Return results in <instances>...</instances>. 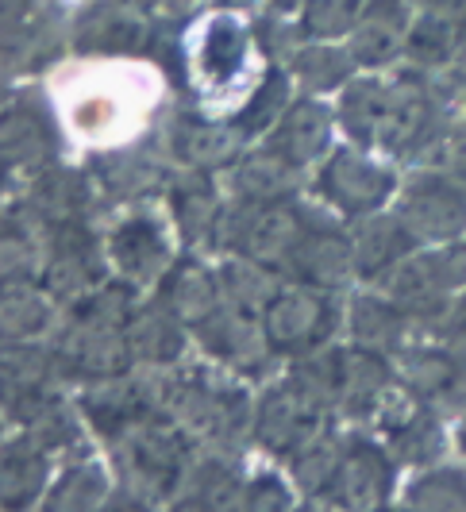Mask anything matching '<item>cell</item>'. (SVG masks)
<instances>
[{"label": "cell", "instance_id": "6da1fadb", "mask_svg": "<svg viewBox=\"0 0 466 512\" xmlns=\"http://www.w3.org/2000/svg\"><path fill=\"white\" fill-rule=\"evenodd\" d=\"M336 120L343 135L363 151L393 162L436 166L451 151L455 97L440 81L413 66L366 70L339 89Z\"/></svg>", "mask_w": 466, "mask_h": 512}, {"label": "cell", "instance_id": "7a4b0ae2", "mask_svg": "<svg viewBox=\"0 0 466 512\" xmlns=\"http://www.w3.org/2000/svg\"><path fill=\"white\" fill-rule=\"evenodd\" d=\"M262 51H266L262 35L255 39L251 24L239 12L220 8V12H208L205 20H197L189 31L185 74L205 101H228V97L247 101L251 89L266 74V66H259Z\"/></svg>", "mask_w": 466, "mask_h": 512}, {"label": "cell", "instance_id": "3957f363", "mask_svg": "<svg viewBox=\"0 0 466 512\" xmlns=\"http://www.w3.org/2000/svg\"><path fill=\"white\" fill-rule=\"evenodd\" d=\"M401 174L386 154L363 151V147H339L332 151L312 178L316 201L328 208L336 220H366L374 212H386L397 201Z\"/></svg>", "mask_w": 466, "mask_h": 512}, {"label": "cell", "instance_id": "277c9868", "mask_svg": "<svg viewBox=\"0 0 466 512\" xmlns=\"http://www.w3.org/2000/svg\"><path fill=\"white\" fill-rule=\"evenodd\" d=\"M320 220V212L301 205L297 197L282 201H239V205L220 220V243L235 258H251L266 270L282 274L293 247L301 243V235Z\"/></svg>", "mask_w": 466, "mask_h": 512}, {"label": "cell", "instance_id": "5b68a950", "mask_svg": "<svg viewBox=\"0 0 466 512\" xmlns=\"http://www.w3.org/2000/svg\"><path fill=\"white\" fill-rule=\"evenodd\" d=\"M262 335L266 347L278 359H309L316 351L332 347L343 308L336 301V289H320L305 282H282L274 297L262 308Z\"/></svg>", "mask_w": 466, "mask_h": 512}, {"label": "cell", "instance_id": "8992f818", "mask_svg": "<svg viewBox=\"0 0 466 512\" xmlns=\"http://www.w3.org/2000/svg\"><path fill=\"white\" fill-rule=\"evenodd\" d=\"M166 405L182 420V428L216 447H232L255 424V409L247 401V389L235 382V370L232 374L189 370L174 385H166Z\"/></svg>", "mask_w": 466, "mask_h": 512}, {"label": "cell", "instance_id": "52a82bcc", "mask_svg": "<svg viewBox=\"0 0 466 512\" xmlns=\"http://www.w3.org/2000/svg\"><path fill=\"white\" fill-rule=\"evenodd\" d=\"M393 216L409 228L420 247H443L466 239V178L447 166H416V174L393 201Z\"/></svg>", "mask_w": 466, "mask_h": 512}, {"label": "cell", "instance_id": "ba28073f", "mask_svg": "<svg viewBox=\"0 0 466 512\" xmlns=\"http://www.w3.org/2000/svg\"><path fill=\"white\" fill-rule=\"evenodd\" d=\"M370 424L378 428V439L389 447V455L409 470H424V466L443 462L451 443H455L447 436L443 412L428 401H420L401 382L386 393V401L378 405Z\"/></svg>", "mask_w": 466, "mask_h": 512}, {"label": "cell", "instance_id": "9c48e42d", "mask_svg": "<svg viewBox=\"0 0 466 512\" xmlns=\"http://www.w3.org/2000/svg\"><path fill=\"white\" fill-rule=\"evenodd\" d=\"M397 466L401 462L389 455V447L382 439H339L336 470H332L328 486L320 489L316 501L320 505H336V509H382V505H389V497L397 489Z\"/></svg>", "mask_w": 466, "mask_h": 512}, {"label": "cell", "instance_id": "30bf717a", "mask_svg": "<svg viewBox=\"0 0 466 512\" xmlns=\"http://www.w3.org/2000/svg\"><path fill=\"white\" fill-rule=\"evenodd\" d=\"M397 382L443 416H466V351L436 335H416L393 355Z\"/></svg>", "mask_w": 466, "mask_h": 512}, {"label": "cell", "instance_id": "8fae6325", "mask_svg": "<svg viewBox=\"0 0 466 512\" xmlns=\"http://www.w3.org/2000/svg\"><path fill=\"white\" fill-rule=\"evenodd\" d=\"M124 474L139 497H170L189 474V443L170 420H147L124 443Z\"/></svg>", "mask_w": 466, "mask_h": 512}, {"label": "cell", "instance_id": "7c38bea8", "mask_svg": "<svg viewBox=\"0 0 466 512\" xmlns=\"http://www.w3.org/2000/svg\"><path fill=\"white\" fill-rule=\"evenodd\" d=\"M155 47V20L131 0H93L74 20V51L97 58H135Z\"/></svg>", "mask_w": 466, "mask_h": 512}, {"label": "cell", "instance_id": "4fadbf2b", "mask_svg": "<svg viewBox=\"0 0 466 512\" xmlns=\"http://www.w3.org/2000/svg\"><path fill=\"white\" fill-rule=\"evenodd\" d=\"M108 251H101L97 231L85 224V216L74 224L51 231V255L43 266V285L54 301H81L104 285Z\"/></svg>", "mask_w": 466, "mask_h": 512}, {"label": "cell", "instance_id": "5bb4252c", "mask_svg": "<svg viewBox=\"0 0 466 512\" xmlns=\"http://www.w3.org/2000/svg\"><path fill=\"white\" fill-rule=\"evenodd\" d=\"M413 0H366L343 47L351 51L359 70H389L405 62V43L413 27Z\"/></svg>", "mask_w": 466, "mask_h": 512}, {"label": "cell", "instance_id": "9a60e30c", "mask_svg": "<svg viewBox=\"0 0 466 512\" xmlns=\"http://www.w3.org/2000/svg\"><path fill=\"white\" fill-rule=\"evenodd\" d=\"M58 58V31L43 0H0V70L27 74Z\"/></svg>", "mask_w": 466, "mask_h": 512}, {"label": "cell", "instance_id": "2e32d148", "mask_svg": "<svg viewBox=\"0 0 466 512\" xmlns=\"http://www.w3.org/2000/svg\"><path fill=\"white\" fill-rule=\"evenodd\" d=\"M336 112L320 101L316 93H305L297 101H289L282 120L270 128L266 147L282 154L285 162H293L297 170L320 166L332 154V131H336Z\"/></svg>", "mask_w": 466, "mask_h": 512}, {"label": "cell", "instance_id": "e0dca14e", "mask_svg": "<svg viewBox=\"0 0 466 512\" xmlns=\"http://www.w3.org/2000/svg\"><path fill=\"white\" fill-rule=\"evenodd\" d=\"M282 278L320 285V289H343L347 282H355L351 231H343L339 224H332L328 216H320V220L301 235V243L293 247Z\"/></svg>", "mask_w": 466, "mask_h": 512}, {"label": "cell", "instance_id": "ac0fdd59", "mask_svg": "<svg viewBox=\"0 0 466 512\" xmlns=\"http://www.w3.org/2000/svg\"><path fill=\"white\" fill-rule=\"evenodd\" d=\"M0 154L12 170H47L58 158V128L39 93H24L0 112Z\"/></svg>", "mask_w": 466, "mask_h": 512}, {"label": "cell", "instance_id": "d6986e66", "mask_svg": "<svg viewBox=\"0 0 466 512\" xmlns=\"http://www.w3.org/2000/svg\"><path fill=\"white\" fill-rule=\"evenodd\" d=\"M416 243L409 228L393 216V212H374L366 220L351 224V255H355V278L363 285H382L413 255Z\"/></svg>", "mask_w": 466, "mask_h": 512}, {"label": "cell", "instance_id": "ffe728a7", "mask_svg": "<svg viewBox=\"0 0 466 512\" xmlns=\"http://www.w3.org/2000/svg\"><path fill=\"white\" fill-rule=\"evenodd\" d=\"M108 258L131 285H151L170 270V235L151 216L124 220L108 235Z\"/></svg>", "mask_w": 466, "mask_h": 512}, {"label": "cell", "instance_id": "44dd1931", "mask_svg": "<svg viewBox=\"0 0 466 512\" xmlns=\"http://www.w3.org/2000/svg\"><path fill=\"white\" fill-rule=\"evenodd\" d=\"M81 412H85V420H89L104 439H112V443H124L135 428H143L147 420L158 416L155 401L147 397V389L139 382H128L124 374L104 378V385H97L93 393H85Z\"/></svg>", "mask_w": 466, "mask_h": 512}, {"label": "cell", "instance_id": "7402d4cb", "mask_svg": "<svg viewBox=\"0 0 466 512\" xmlns=\"http://www.w3.org/2000/svg\"><path fill=\"white\" fill-rule=\"evenodd\" d=\"M347 332L351 343H363L370 351H382V355H397L409 339H416V324L409 320V312L389 297L386 289H366L359 297H351L347 305Z\"/></svg>", "mask_w": 466, "mask_h": 512}, {"label": "cell", "instance_id": "603a6c76", "mask_svg": "<svg viewBox=\"0 0 466 512\" xmlns=\"http://www.w3.org/2000/svg\"><path fill=\"white\" fill-rule=\"evenodd\" d=\"M54 297L51 289L27 270L0 274V339L4 343H35L39 335L51 332Z\"/></svg>", "mask_w": 466, "mask_h": 512}, {"label": "cell", "instance_id": "cb8c5ba5", "mask_svg": "<svg viewBox=\"0 0 466 512\" xmlns=\"http://www.w3.org/2000/svg\"><path fill=\"white\" fill-rule=\"evenodd\" d=\"M247 139L235 131V124H212V120H201V116H178L174 128H170V154L193 166V170H220V166H232L239 147Z\"/></svg>", "mask_w": 466, "mask_h": 512}, {"label": "cell", "instance_id": "d4e9b609", "mask_svg": "<svg viewBox=\"0 0 466 512\" xmlns=\"http://www.w3.org/2000/svg\"><path fill=\"white\" fill-rule=\"evenodd\" d=\"M51 451L31 436H20L0 447V509H27L47 493Z\"/></svg>", "mask_w": 466, "mask_h": 512}, {"label": "cell", "instance_id": "484cf974", "mask_svg": "<svg viewBox=\"0 0 466 512\" xmlns=\"http://www.w3.org/2000/svg\"><path fill=\"white\" fill-rule=\"evenodd\" d=\"M89 197H93V185L81 174L66 170V166H47L39 174V181L31 185V193H27V216L54 231L62 224L81 220Z\"/></svg>", "mask_w": 466, "mask_h": 512}, {"label": "cell", "instance_id": "4316f807", "mask_svg": "<svg viewBox=\"0 0 466 512\" xmlns=\"http://www.w3.org/2000/svg\"><path fill=\"white\" fill-rule=\"evenodd\" d=\"M162 305L170 308L182 324H201L216 308L224 305V289L216 282V274H208L201 262L182 258L178 266L166 270L162 278Z\"/></svg>", "mask_w": 466, "mask_h": 512}, {"label": "cell", "instance_id": "83f0119b", "mask_svg": "<svg viewBox=\"0 0 466 512\" xmlns=\"http://www.w3.org/2000/svg\"><path fill=\"white\" fill-rule=\"evenodd\" d=\"M285 70L289 77L305 89V93H336L343 89L351 77H355V58L347 47H339V43H320V39H305V43H297L293 51L285 54Z\"/></svg>", "mask_w": 466, "mask_h": 512}, {"label": "cell", "instance_id": "f1b7e54d", "mask_svg": "<svg viewBox=\"0 0 466 512\" xmlns=\"http://www.w3.org/2000/svg\"><path fill=\"white\" fill-rule=\"evenodd\" d=\"M459 31H463V20H459V16H447V12L420 8V4H416L413 27H409V43H405V66L440 77L443 70H447V62H451V54H455Z\"/></svg>", "mask_w": 466, "mask_h": 512}, {"label": "cell", "instance_id": "f546056e", "mask_svg": "<svg viewBox=\"0 0 466 512\" xmlns=\"http://www.w3.org/2000/svg\"><path fill=\"white\" fill-rule=\"evenodd\" d=\"M131 359L147 362V366H170L185 351L182 320L166 305L158 308H135L128 324Z\"/></svg>", "mask_w": 466, "mask_h": 512}, {"label": "cell", "instance_id": "4dcf8cb0", "mask_svg": "<svg viewBox=\"0 0 466 512\" xmlns=\"http://www.w3.org/2000/svg\"><path fill=\"white\" fill-rule=\"evenodd\" d=\"M301 174L305 170H297L293 162H285L282 154H274L262 143V151L247 154L235 166V189H239V201H282V197H297Z\"/></svg>", "mask_w": 466, "mask_h": 512}, {"label": "cell", "instance_id": "1f68e13d", "mask_svg": "<svg viewBox=\"0 0 466 512\" xmlns=\"http://www.w3.org/2000/svg\"><path fill=\"white\" fill-rule=\"evenodd\" d=\"M170 201H174V228L182 231L189 243L220 235V220H224L220 216V197H216V189H212L205 170L178 181L170 189Z\"/></svg>", "mask_w": 466, "mask_h": 512}, {"label": "cell", "instance_id": "d6a6232c", "mask_svg": "<svg viewBox=\"0 0 466 512\" xmlns=\"http://www.w3.org/2000/svg\"><path fill=\"white\" fill-rule=\"evenodd\" d=\"M405 509H432V512H466V462L451 466L443 459L436 466L416 470L401 489Z\"/></svg>", "mask_w": 466, "mask_h": 512}, {"label": "cell", "instance_id": "836d02e7", "mask_svg": "<svg viewBox=\"0 0 466 512\" xmlns=\"http://www.w3.org/2000/svg\"><path fill=\"white\" fill-rule=\"evenodd\" d=\"M289 70H282V66H270L266 74H262V81L251 89V97L239 104V112L232 116L235 131L243 135V139H255V135H262V131H270L278 120H282V112L289 108Z\"/></svg>", "mask_w": 466, "mask_h": 512}, {"label": "cell", "instance_id": "e575fe53", "mask_svg": "<svg viewBox=\"0 0 466 512\" xmlns=\"http://www.w3.org/2000/svg\"><path fill=\"white\" fill-rule=\"evenodd\" d=\"M247 478L239 474V466L228 459H205L201 466L189 470V501L185 509H232L243 501Z\"/></svg>", "mask_w": 466, "mask_h": 512}, {"label": "cell", "instance_id": "d590c367", "mask_svg": "<svg viewBox=\"0 0 466 512\" xmlns=\"http://www.w3.org/2000/svg\"><path fill=\"white\" fill-rule=\"evenodd\" d=\"M366 0H301L297 8V31L301 39H320V43H339L351 35Z\"/></svg>", "mask_w": 466, "mask_h": 512}, {"label": "cell", "instance_id": "8d00e7d4", "mask_svg": "<svg viewBox=\"0 0 466 512\" xmlns=\"http://www.w3.org/2000/svg\"><path fill=\"white\" fill-rule=\"evenodd\" d=\"M108 501V474L101 462H74L47 493V509H97Z\"/></svg>", "mask_w": 466, "mask_h": 512}, {"label": "cell", "instance_id": "74e56055", "mask_svg": "<svg viewBox=\"0 0 466 512\" xmlns=\"http://www.w3.org/2000/svg\"><path fill=\"white\" fill-rule=\"evenodd\" d=\"M162 185V166L151 158H131V154H116L104 170V189H116V193H151Z\"/></svg>", "mask_w": 466, "mask_h": 512}, {"label": "cell", "instance_id": "f35d334b", "mask_svg": "<svg viewBox=\"0 0 466 512\" xmlns=\"http://www.w3.org/2000/svg\"><path fill=\"white\" fill-rule=\"evenodd\" d=\"M31 262V235L24 216H0V274L24 270Z\"/></svg>", "mask_w": 466, "mask_h": 512}, {"label": "cell", "instance_id": "ab89813d", "mask_svg": "<svg viewBox=\"0 0 466 512\" xmlns=\"http://www.w3.org/2000/svg\"><path fill=\"white\" fill-rule=\"evenodd\" d=\"M243 509H262V512H274V509H289L293 505V489L285 486L278 474H255V478H247V486H243V501H239Z\"/></svg>", "mask_w": 466, "mask_h": 512}, {"label": "cell", "instance_id": "60d3db41", "mask_svg": "<svg viewBox=\"0 0 466 512\" xmlns=\"http://www.w3.org/2000/svg\"><path fill=\"white\" fill-rule=\"evenodd\" d=\"M432 335L443 339V343H451V347H459V351H466V289L455 293V301L443 312V320L436 324Z\"/></svg>", "mask_w": 466, "mask_h": 512}, {"label": "cell", "instance_id": "b9f144b4", "mask_svg": "<svg viewBox=\"0 0 466 512\" xmlns=\"http://www.w3.org/2000/svg\"><path fill=\"white\" fill-rule=\"evenodd\" d=\"M443 89L459 101V97H466V20H463V31H459V43H455V54H451V62H447V70H443L440 77Z\"/></svg>", "mask_w": 466, "mask_h": 512}, {"label": "cell", "instance_id": "7bdbcfd3", "mask_svg": "<svg viewBox=\"0 0 466 512\" xmlns=\"http://www.w3.org/2000/svg\"><path fill=\"white\" fill-rule=\"evenodd\" d=\"M143 16H151L155 24H170V20H182L185 12L193 8V0H131Z\"/></svg>", "mask_w": 466, "mask_h": 512}, {"label": "cell", "instance_id": "ee69618b", "mask_svg": "<svg viewBox=\"0 0 466 512\" xmlns=\"http://www.w3.org/2000/svg\"><path fill=\"white\" fill-rule=\"evenodd\" d=\"M466 162V97L455 108V124H451V151H447V166Z\"/></svg>", "mask_w": 466, "mask_h": 512}, {"label": "cell", "instance_id": "f6af8a7d", "mask_svg": "<svg viewBox=\"0 0 466 512\" xmlns=\"http://www.w3.org/2000/svg\"><path fill=\"white\" fill-rule=\"evenodd\" d=\"M455 451H459L466 462V416H459V428H455Z\"/></svg>", "mask_w": 466, "mask_h": 512}, {"label": "cell", "instance_id": "bcb514c9", "mask_svg": "<svg viewBox=\"0 0 466 512\" xmlns=\"http://www.w3.org/2000/svg\"><path fill=\"white\" fill-rule=\"evenodd\" d=\"M12 174H16V170H12V162H8L4 154H0V189H4L8 181H12Z\"/></svg>", "mask_w": 466, "mask_h": 512}, {"label": "cell", "instance_id": "7dc6e473", "mask_svg": "<svg viewBox=\"0 0 466 512\" xmlns=\"http://www.w3.org/2000/svg\"><path fill=\"white\" fill-rule=\"evenodd\" d=\"M455 170H459V174L466 178V162H455Z\"/></svg>", "mask_w": 466, "mask_h": 512}]
</instances>
